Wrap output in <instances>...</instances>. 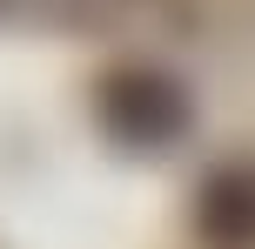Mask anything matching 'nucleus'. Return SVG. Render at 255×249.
<instances>
[{"mask_svg": "<svg viewBox=\"0 0 255 249\" xmlns=\"http://www.w3.org/2000/svg\"><path fill=\"white\" fill-rule=\"evenodd\" d=\"M94 108H101V128L134 155L175 148L188 135V88L161 67H115L94 94Z\"/></svg>", "mask_w": 255, "mask_h": 249, "instance_id": "nucleus-1", "label": "nucleus"}, {"mask_svg": "<svg viewBox=\"0 0 255 249\" xmlns=\"http://www.w3.org/2000/svg\"><path fill=\"white\" fill-rule=\"evenodd\" d=\"M195 229L215 249H255V162H222L202 182Z\"/></svg>", "mask_w": 255, "mask_h": 249, "instance_id": "nucleus-2", "label": "nucleus"}]
</instances>
